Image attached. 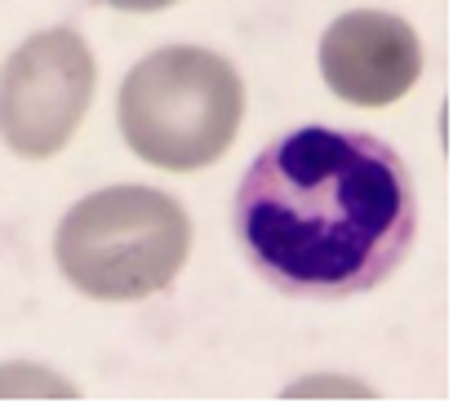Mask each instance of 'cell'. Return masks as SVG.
I'll list each match as a JSON object with an SVG mask.
<instances>
[{"mask_svg": "<svg viewBox=\"0 0 453 404\" xmlns=\"http://www.w3.org/2000/svg\"><path fill=\"white\" fill-rule=\"evenodd\" d=\"M232 232L245 263L285 298H356L391 280L413 249V173L378 133L298 125L245 169Z\"/></svg>", "mask_w": 453, "mask_h": 404, "instance_id": "cell-1", "label": "cell"}, {"mask_svg": "<svg viewBox=\"0 0 453 404\" xmlns=\"http://www.w3.org/2000/svg\"><path fill=\"white\" fill-rule=\"evenodd\" d=\"M120 133L147 164L187 173L213 164L245 120L236 67L191 45L147 54L116 98Z\"/></svg>", "mask_w": 453, "mask_h": 404, "instance_id": "cell-2", "label": "cell"}, {"mask_svg": "<svg viewBox=\"0 0 453 404\" xmlns=\"http://www.w3.org/2000/svg\"><path fill=\"white\" fill-rule=\"evenodd\" d=\"M191 223L182 205L151 187H107L85 195L58 227L63 276L103 302L160 293L187 263Z\"/></svg>", "mask_w": 453, "mask_h": 404, "instance_id": "cell-3", "label": "cell"}, {"mask_svg": "<svg viewBox=\"0 0 453 404\" xmlns=\"http://www.w3.org/2000/svg\"><path fill=\"white\" fill-rule=\"evenodd\" d=\"M94 54L72 27L32 36L0 72V138L19 156H58L94 98Z\"/></svg>", "mask_w": 453, "mask_h": 404, "instance_id": "cell-4", "label": "cell"}, {"mask_svg": "<svg viewBox=\"0 0 453 404\" xmlns=\"http://www.w3.org/2000/svg\"><path fill=\"white\" fill-rule=\"evenodd\" d=\"M320 72L338 98L356 107H387L418 85L422 41L395 14L356 10V14H342L325 32Z\"/></svg>", "mask_w": 453, "mask_h": 404, "instance_id": "cell-5", "label": "cell"}, {"mask_svg": "<svg viewBox=\"0 0 453 404\" xmlns=\"http://www.w3.org/2000/svg\"><path fill=\"white\" fill-rule=\"evenodd\" d=\"M107 5H116V10H125V14H151V10L173 5V0H107Z\"/></svg>", "mask_w": 453, "mask_h": 404, "instance_id": "cell-6", "label": "cell"}]
</instances>
